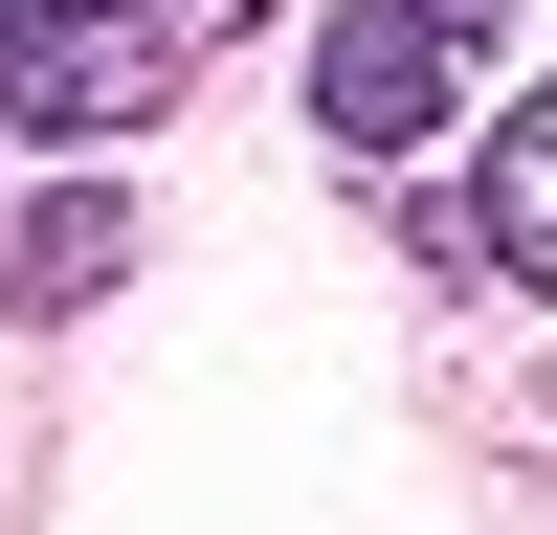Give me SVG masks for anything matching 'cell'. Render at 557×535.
I'll use <instances>...</instances> for the list:
<instances>
[{"instance_id": "obj_4", "label": "cell", "mask_w": 557, "mask_h": 535, "mask_svg": "<svg viewBox=\"0 0 557 535\" xmlns=\"http://www.w3.org/2000/svg\"><path fill=\"white\" fill-rule=\"evenodd\" d=\"M134 268V201L112 178H23V201H0V312H89Z\"/></svg>"}, {"instance_id": "obj_5", "label": "cell", "mask_w": 557, "mask_h": 535, "mask_svg": "<svg viewBox=\"0 0 557 535\" xmlns=\"http://www.w3.org/2000/svg\"><path fill=\"white\" fill-rule=\"evenodd\" d=\"M424 23H469V45H513V0H424Z\"/></svg>"}, {"instance_id": "obj_3", "label": "cell", "mask_w": 557, "mask_h": 535, "mask_svg": "<svg viewBox=\"0 0 557 535\" xmlns=\"http://www.w3.org/2000/svg\"><path fill=\"white\" fill-rule=\"evenodd\" d=\"M424 223H446V246H469V268H513V290L557 312V89H513V112L469 134V178H446Z\"/></svg>"}, {"instance_id": "obj_2", "label": "cell", "mask_w": 557, "mask_h": 535, "mask_svg": "<svg viewBox=\"0 0 557 535\" xmlns=\"http://www.w3.org/2000/svg\"><path fill=\"white\" fill-rule=\"evenodd\" d=\"M446 112H469V23H424V0H335L312 23V134L335 157H424Z\"/></svg>"}, {"instance_id": "obj_1", "label": "cell", "mask_w": 557, "mask_h": 535, "mask_svg": "<svg viewBox=\"0 0 557 535\" xmlns=\"http://www.w3.org/2000/svg\"><path fill=\"white\" fill-rule=\"evenodd\" d=\"M201 67V0H0V134L23 157H89V134L178 112Z\"/></svg>"}]
</instances>
